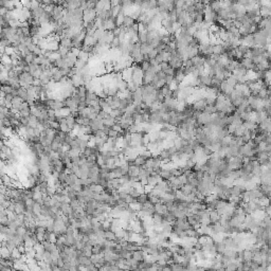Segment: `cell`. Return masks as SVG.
Returning <instances> with one entry per match:
<instances>
[{
  "label": "cell",
  "instance_id": "6da1fadb",
  "mask_svg": "<svg viewBox=\"0 0 271 271\" xmlns=\"http://www.w3.org/2000/svg\"><path fill=\"white\" fill-rule=\"evenodd\" d=\"M34 81H35V78L28 71H23V73L19 75V83H20V86H23V87L28 88L29 86L33 85Z\"/></svg>",
  "mask_w": 271,
  "mask_h": 271
},
{
  "label": "cell",
  "instance_id": "7a4b0ae2",
  "mask_svg": "<svg viewBox=\"0 0 271 271\" xmlns=\"http://www.w3.org/2000/svg\"><path fill=\"white\" fill-rule=\"evenodd\" d=\"M97 16V12H95V10H94V9H87V10H85V11H84L83 20H84V23H92V21H94V20H95Z\"/></svg>",
  "mask_w": 271,
  "mask_h": 271
},
{
  "label": "cell",
  "instance_id": "3957f363",
  "mask_svg": "<svg viewBox=\"0 0 271 271\" xmlns=\"http://www.w3.org/2000/svg\"><path fill=\"white\" fill-rule=\"evenodd\" d=\"M89 126L92 128L93 134H94L97 130L102 129V128L104 127V122H103V119H101V118L97 117L95 119H93V120H91V121H90Z\"/></svg>",
  "mask_w": 271,
  "mask_h": 271
},
{
  "label": "cell",
  "instance_id": "277c9868",
  "mask_svg": "<svg viewBox=\"0 0 271 271\" xmlns=\"http://www.w3.org/2000/svg\"><path fill=\"white\" fill-rule=\"evenodd\" d=\"M147 255H148V253L143 251V250H141V249L136 250V251H134V253H133V257H134L135 260H137L138 262H142V260H144L145 258L147 257Z\"/></svg>",
  "mask_w": 271,
  "mask_h": 271
},
{
  "label": "cell",
  "instance_id": "5b68a950",
  "mask_svg": "<svg viewBox=\"0 0 271 271\" xmlns=\"http://www.w3.org/2000/svg\"><path fill=\"white\" fill-rule=\"evenodd\" d=\"M65 57H66V60H67V63H68V65H69V67H74L75 63H76V60H78V55L73 54V53L71 52V51L68 53V54L65 56Z\"/></svg>",
  "mask_w": 271,
  "mask_h": 271
},
{
  "label": "cell",
  "instance_id": "8992f818",
  "mask_svg": "<svg viewBox=\"0 0 271 271\" xmlns=\"http://www.w3.org/2000/svg\"><path fill=\"white\" fill-rule=\"evenodd\" d=\"M135 23H136V19L133 18L130 15H125L122 26L124 27V28H130V27L133 26V25H135Z\"/></svg>",
  "mask_w": 271,
  "mask_h": 271
},
{
  "label": "cell",
  "instance_id": "52a82bcc",
  "mask_svg": "<svg viewBox=\"0 0 271 271\" xmlns=\"http://www.w3.org/2000/svg\"><path fill=\"white\" fill-rule=\"evenodd\" d=\"M17 92H18V95L17 97H21L25 102H27L28 101V95H29V93H28V90H27L26 87H23V86H20L18 89H17Z\"/></svg>",
  "mask_w": 271,
  "mask_h": 271
},
{
  "label": "cell",
  "instance_id": "ba28073f",
  "mask_svg": "<svg viewBox=\"0 0 271 271\" xmlns=\"http://www.w3.org/2000/svg\"><path fill=\"white\" fill-rule=\"evenodd\" d=\"M60 45L64 46V47H67L71 50V48L73 47V44H72V39L68 37H65V36H62L60 39Z\"/></svg>",
  "mask_w": 271,
  "mask_h": 271
},
{
  "label": "cell",
  "instance_id": "9c48e42d",
  "mask_svg": "<svg viewBox=\"0 0 271 271\" xmlns=\"http://www.w3.org/2000/svg\"><path fill=\"white\" fill-rule=\"evenodd\" d=\"M133 253L134 251H130V250H125V249H121L120 250V257L123 258V260H128V258H131L133 257Z\"/></svg>",
  "mask_w": 271,
  "mask_h": 271
},
{
  "label": "cell",
  "instance_id": "30bf717a",
  "mask_svg": "<svg viewBox=\"0 0 271 271\" xmlns=\"http://www.w3.org/2000/svg\"><path fill=\"white\" fill-rule=\"evenodd\" d=\"M103 122H104V125H106V126L112 127L115 124V123L118 122V121H117V119H115V118H113L112 115H108L107 117H106V118L103 120Z\"/></svg>",
  "mask_w": 271,
  "mask_h": 271
},
{
  "label": "cell",
  "instance_id": "8fae6325",
  "mask_svg": "<svg viewBox=\"0 0 271 271\" xmlns=\"http://www.w3.org/2000/svg\"><path fill=\"white\" fill-rule=\"evenodd\" d=\"M146 158L145 157H143L142 155H138L136 158H135V165H137V166H144L145 163H146Z\"/></svg>",
  "mask_w": 271,
  "mask_h": 271
},
{
  "label": "cell",
  "instance_id": "7c38bea8",
  "mask_svg": "<svg viewBox=\"0 0 271 271\" xmlns=\"http://www.w3.org/2000/svg\"><path fill=\"white\" fill-rule=\"evenodd\" d=\"M140 166H137V165H130L129 170H128V175L130 177H137L139 173H140Z\"/></svg>",
  "mask_w": 271,
  "mask_h": 271
},
{
  "label": "cell",
  "instance_id": "4fadbf2b",
  "mask_svg": "<svg viewBox=\"0 0 271 271\" xmlns=\"http://www.w3.org/2000/svg\"><path fill=\"white\" fill-rule=\"evenodd\" d=\"M29 125H30L31 127H33V128H35V127H37L38 125H39V120H38V118L36 115H31L30 117H29Z\"/></svg>",
  "mask_w": 271,
  "mask_h": 271
},
{
  "label": "cell",
  "instance_id": "5bb4252c",
  "mask_svg": "<svg viewBox=\"0 0 271 271\" xmlns=\"http://www.w3.org/2000/svg\"><path fill=\"white\" fill-rule=\"evenodd\" d=\"M137 201L140 202V203H145L146 201H148V194L146 193V192L140 194V195L137 197Z\"/></svg>",
  "mask_w": 271,
  "mask_h": 271
},
{
  "label": "cell",
  "instance_id": "9a60e30c",
  "mask_svg": "<svg viewBox=\"0 0 271 271\" xmlns=\"http://www.w3.org/2000/svg\"><path fill=\"white\" fill-rule=\"evenodd\" d=\"M117 237V234L115 231L112 230H107L105 231V238L109 239V241H115V238Z\"/></svg>",
  "mask_w": 271,
  "mask_h": 271
},
{
  "label": "cell",
  "instance_id": "2e32d148",
  "mask_svg": "<svg viewBox=\"0 0 271 271\" xmlns=\"http://www.w3.org/2000/svg\"><path fill=\"white\" fill-rule=\"evenodd\" d=\"M56 51L60 53V56H66V55L68 54V53L70 52V49L67 48V47H64V46H60V47H58V49H57Z\"/></svg>",
  "mask_w": 271,
  "mask_h": 271
},
{
  "label": "cell",
  "instance_id": "e0dca14e",
  "mask_svg": "<svg viewBox=\"0 0 271 271\" xmlns=\"http://www.w3.org/2000/svg\"><path fill=\"white\" fill-rule=\"evenodd\" d=\"M78 60H85V62H89L90 54L89 53L85 52V51H83V50H81L80 53H78Z\"/></svg>",
  "mask_w": 271,
  "mask_h": 271
},
{
  "label": "cell",
  "instance_id": "ac0fdd59",
  "mask_svg": "<svg viewBox=\"0 0 271 271\" xmlns=\"http://www.w3.org/2000/svg\"><path fill=\"white\" fill-rule=\"evenodd\" d=\"M11 63H12L11 56L9 55V54H7V53L1 54V64H2V65H8V64H11Z\"/></svg>",
  "mask_w": 271,
  "mask_h": 271
},
{
  "label": "cell",
  "instance_id": "d6986e66",
  "mask_svg": "<svg viewBox=\"0 0 271 271\" xmlns=\"http://www.w3.org/2000/svg\"><path fill=\"white\" fill-rule=\"evenodd\" d=\"M23 255V253L20 251V249L17 247V248H15L13 251H12V257L14 258V260H17V258H19V257H21V256Z\"/></svg>",
  "mask_w": 271,
  "mask_h": 271
},
{
  "label": "cell",
  "instance_id": "ffe728a7",
  "mask_svg": "<svg viewBox=\"0 0 271 271\" xmlns=\"http://www.w3.org/2000/svg\"><path fill=\"white\" fill-rule=\"evenodd\" d=\"M139 87H140V86L138 85L137 83H135L134 81H129V82H128V89H129L133 93H134Z\"/></svg>",
  "mask_w": 271,
  "mask_h": 271
},
{
  "label": "cell",
  "instance_id": "44dd1931",
  "mask_svg": "<svg viewBox=\"0 0 271 271\" xmlns=\"http://www.w3.org/2000/svg\"><path fill=\"white\" fill-rule=\"evenodd\" d=\"M87 65H88V62H85V60H78L76 63H75V67L81 70V69H83L84 67H86Z\"/></svg>",
  "mask_w": 271,
  "mask_h": 271
},
{
  "label": "cell",
  "instance_id": "7402d4cb",
  "mask_svg": "<svg viewBox=\"0 0 271 271\" xmlns=\"http://www.w3.org/2000/svg\"><path fill=\"white\" fill-rule=\"evenodd\" d=\"M70 205H71V208L73 209V210H76L78 208H80V207H81V202H80V200H78V198H75V199H72V200H70Z\"/></svg>",
  "mask_w": 271,
  "mask_h": 271
},
{
  "label": "cell",
  "instance_id": "603a6c76",
  "mask_svg": "<svg viewBox=\"0 0 271 271\" xmlns=\"http://www.w3.org/2000/svg\"><path fill=\"white\" fill-rule=\"evenodd\" d=\"M44 260H45V262H47L48 264L51 263V262L53 260V258H52V253L49 252V251H47V250H46L45 254H44Z\"/></svg>",
  "mask_w": 271,
  "mask_h": 271
},
{
  "label": "cell",
  "instance_id": "cb8c5ba5",
  "mask_svg": "<svg viewBox=\"0 0 271 271\" xmlns=\"http://www.w3.org/2000/svg\"><path fill=\"white\" fill-rule=\"evenodd\" d=\"M60 129L62 130V131H64V133H70V131H71L70 127L68 126L67 122L60 123Z\"/></svg>",
  "mask_w": 271,
  "mask_h": 271
},
{
  "label": "cell",
  "instance_id": "d4e9b609",
  "mask_svg": "<svg viewBox=\"0 0 271 271\" xmlns=\"http://www.w3.org/2000/svg\"><path fill=\"white\" fill-rule=\"evenodd\" d=\"M0 223L1 225H4V226H9L10 223V219H9V216H0Z\"/></svg>",
  "mask_w": 271,
  "mask_h": 271
},
{
  "label": "cell",
  "instance_id": "484cf974",
  "mask_svg": "<svg viewBox=\"0 0 271 271\" xmlns=\"http://www.w3.org/2000/svg\"><path fill=\"white\" fill-rule=\"evenodd\" d=\"M119 135H120L119 131H117V130L110 128V130H109V133H108L107 136L109 138H119Z\"/></svg>",
  "mask_w": 271,
  "mask_h": 271
},
{
  "label": "cell",
  "instance_id": "4316f807",
  "mask_svg": "<svg viewBox=\"0 0 271 271\" xmlns=\"http://www.w3.org/2000/svg\"><path fill=\"white\" fill-rule=\"evenodd\" d=\"M81 156H76V157H72L71 158V162L72 163H78V164H80V162H81Z\"/></svg>",
  "mask_w": 271,
  "mask_h": 271
}]
</instances>
